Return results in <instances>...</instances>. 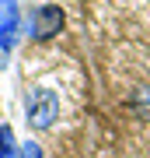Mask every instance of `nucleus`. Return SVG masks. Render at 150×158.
Returning <instances> with one entry per match:
<instances>
[{"mask_svg":"<svg viewBox=\"0 0 150 158\" xmlns=\"http://www.w3.org/2000/svg\"><path fill=\"white\" fill-rule=\"evenodd\" d=\"M14 39H17V11H14V0H4V21H0V49H4V56L14 49Z\"/></svg>","mask_w":150,"mask_h":158,"instance_id":"7ed1b4c3","label":"nucleus"},{"mask_svg":"<svg viewBox=\"0 0 150 158\" xmlns=\"http://www.w3.org/2000/svg\"><path fill=\"white\" fill-rule=\"evenodd\" d=\"M17 158H45V155H42V144L25 141V144H21V151H17Z\"/></svg>","mask_w":150,"mask_h":158,"instance_id":"39448f33","label":"nucleus"},{"mask_svg":"<svg viewBox=\"0 0 150 158\" xmlns=\"http://www.w3.org/2000/svg\"><path fill=\"white\" fill-rule=\"evenodd\" d=\"M136 109H147V113H150V88H140V95H136Z\"/></svg>","mask_w":150,"mask_h":158,"instance_id":"423d86ee","label":"nucleus"},{"mask_svg":"<svg viewBox=\"0 0 150 158\" xmlns=\"http://www.w3.org/2000/svg\"><path fill=\"white\" fill-rule=\"evenodd\" d=\"M63 21H67L63 7H56V4H42V7H35V11H32V21H28V28H32V39L49 42L52 35H60Z\"/></svg>","mask_w":150,"mask_h":158,"instance_id":"f03ea898","label":"nucleus"},{"mask_svg":"<svg viewBox=\"0 0 150 158\" xmlns=\"http://www.w3.org/2000/svg\"><path fill=\"white\" fill-rule=\"evenodd\" d=\"M25 116H28V127L35 130H49L52 119L60 116V95L52 88H32L25 95Z\"/></svg>","mask_w":150,"mask_h":158,"instance_id":"f257e3e1","label":"nucleus"},{"mask_svg":"<svg viewBox=\"0 0 150 158\" xmlns=\"http://www.w3.org/2000/svg\"><path fill=\"white\" fill-rule=\"evenodd\" d=\"M17 141H14V130L7 123H0V158H17Z\"/></svg>","mask_w":150,"mask_h":158,"instance_id":"20e7f679","label":"nucleus"}]
</instances>
